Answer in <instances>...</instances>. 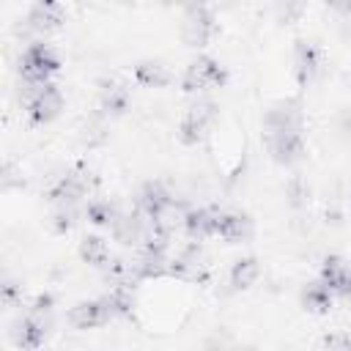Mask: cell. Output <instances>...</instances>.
Listing matches in <instances>:
<instances>
[{
    "mask_svg": "<svg viewBox=\"0 0 351 351\" xmlns=\"http://www.w3.org/2000/svg\"><path fill=\"white\" fill-rule=\"evenodd\" d=\"M60 69V58H58V52L49 47V44H44V41H36V44H30L25 52H22V58H19V74L25 77V82H30V85H47V80L55 74Z\"/></svg>",
    "mask_w": 351,
    "mask_h": 351,
    "instance_id": "cell-1",
    "label": "cell"
},
{
    "mask_svg": "<svg viewBox=\"0 0 351 351\" xmlns=\"http://www.w3.org/2000/svg\"><path fill=\"white\" fill-rule=\"evenodd\" d=\"M225 80H228V74H225V69L219 66V60H214V58H208V55H200V58H195V60L186 66V71H184V77H181V88H184L186 93H197V90L219 88Z\"/></svg>",
    "mask_w": 351,
    "mask_h": 351,
    "instance_id": "cell-2",
    "label": "cell"
},
{
    "mask_svg": "<svg viewBox=\"0 0 351 351\" xmlns=\"http://www.w3.org/2000/svg\"><path fill=\"white\" fill-rule=\"evenodd\" d=\"M214 118H217V104H214V101H208V99L195 101V104L186 110L184 121H181V129H178L181 143H184V145H197V143L206 137V129L214 123Z\"/></svg>",
    "mask_w": 351,
    "mask_h": 351,
    "instance_id": "cell-3",
    "label": "cell"
},
{
    "mask_svg": "<svg viewBox=\"0 0 351 351\" xmlns=\"http://www.w3.org/2000/svg\"><path fill=\"white\" fill-rule=\"evenodd\" d=\"M266 145L274 162L280 165H293L304 156V137L302 129H277L266 132Z\"/></svg>",
    "mask_w": 351,
    "mask_h": 351,
    "instance_id": "cell-4",
    "label": "cell"
},
{
    "mask_svg": "<svg viewBox=\"0 0 351 351\" xmlns=\"http://www.w3.org/2000/svg\"><path fill=\"white\" fill-rule=\"evenodd\" d=\"M214 33V16L206 5H189L181 19V38L186 47H206Z\"/></svg>",
    "mask_w": 351,
    "mask_h": 351,
    "instance_id": "cell-5",
    "label": "cell"
},
{
    "mask_svg": "<svg viewBox=\"0 0 351 351\" xmlns=\"http://www.w3.org/2000/svg\"><path fill=\"white\" fill-rule=\"evenodd\" d=\"M60 110H63V93L52 82L41 85L27 101V118L33 123H49V121H55L60 115Z\"/></svg>",
    "mask_w": 351,
    "mask_h": 351,
    "instance_id": "cell-6",
    "label": "cell"
},
{
    "mask_svg": "<svg viewBox=\"0 0 351 351\" xmlns=\"http://www.w3.org/2000/svg\"><path fill=\"white\" fill-rule=\"evenodd\" d=\"M321 69V49L313 41H296L293 47V74L299 85L313 82V77Z\"/></svg>",
    "mask_w": 351,
    "mask_h": 351,
    "instance_id": "cell-7",
    "label": "cell"
},
{
    "mask_svg": "<svg viewBox=\"0 0 351 351\" xmlns=\"http://www.w3.org/2000/svg\"><path fill=\"white\" fill-rule=\"evenodd\" d=\"M110 321V310L104 304V299H88V302H80L69 310V324L74 329H93V326H101Z\"/></svg>",
    "mask_w": 351,
    "mask_h": 351,
    "instance_id": "cell-8",
    "label": "cell"
},
{
    "mask_svg": "<svg viewBox=\"0 0 351 351\" xmlns=\"http://www.w3.org/2000/svg\"><path fill=\"white\" fill-rule=\"evenodd\" d=\"M217 236L228 244H241L252 236V219L239 211H222L217 214Z\"/></svg>",
    "mask_w": 351,
    "mask_h": 351,
    "instance_id": "cell-9",
    "label": "cell"
},
{
    "mask_svg": "<svg viewBox=\"0 0 351 351\" xmlns=\"http://www.w3.org/2000/svg\"><path fill=\"white\" fill-rule=\"evenodd\" d=\"M148 233H151V225L140 214H121L118 222L112 225L115 241H121L126 247H137V244L143 247V241L148 239Z\"/></svg>",
    "mask_w": 351,
    "mask_h": 351,
    "instance_id": "cell-10",
    "label": "cell"
},
{
    "mask_svg": "<svg viewBox=\"0 0 351 351\" xmlns=\"http://www.w3.org/2000/svg\"><path fill=\"white\" fill-rule=\"evenodd\" d=\"M165 274H170V258L165 255V250H143L132 261V277L137 280H154Z\"/></svg>",
    "mask_w": 351,
    "mask_h": 351,
    "instance_id": "cell-11",
    "label": "cell"
},
{
    "mask_svg": "<svg viewBox=\"0 0 351 351\" xmlns=\"http://www.w3.org/2000/svg\"><path fill=\"white\" fill-rule=\"evenodd\" d=\"M44 337H47V321L41 315H36V313H30V315H25L22 321L14 324V343L19 348L33 351V348H38L44 343Z\"/></svg>",
    "mask_w": 351,
    "mask_h": 351,
    "instance_id": "cell-12",
    "label": "cell"
},
{
    "mask_svg": "<svg viewBox=\"0 0 351 351\" xmlns=\"http://www.w3.org/2000/svg\"><path fill=\"white\" fill-rule=\"evenodd\" d=\"M140 211L148 217V219H156L162 211H167L173 206V197L170 192L159 184V181H148L143 189H140Z\"/></svg>",
    "mask_w": 351,
    "mask_h": 351,
    "instance_id": "cell-13",
    "label": "cell"
},
{
    "mask_svg": "<svg viewBox=\"0 0 351 351\" xmlns=\"http://www.w3.org/2000/svg\"><path fill=\"white\" fill-rule=\"evenodd\" d=\"M85 189H88V184H85L80 176H63V178H58V181L49 186L47 197H49L58 208H63V206H74V203L85 195Z\"/></svg>",
    "mask_w": 351,
    "mask_h": 351,
    "instance_id": "cell-14",
    "label": "cell"
},
{
    "mask_svg": "<svg viewBox=\"0 0 351 351\" xmlns=\"http://www.w3.org/2000/svg\"><path fill=\"white\" fill-rule=\"evenodd\" d=\"M184 230L189 239L200 241V239H208L217 233V214H211L208 208H189L184 214Z\"/></svg>",
    "mask_w": 351,
    "mask_h": 351,
    "instance_id": "cell-15",
    "label": "cell"
},
{
    "mask_svg": "<svg viewBox=\"0 0 351 351\" xmlns=\"http://www.w3.org/2000/svg\"><path fill=\"white\" fill-rule=\"evenodd\" d=\"M27 25H30L33 30H41V33L60 27V25H63V5H58V3H44V0L36 3V5L30 8V14H27Z\"/></svg>",
    "mask_w": 351,
    "mask_h": 351,
    "instance_id": "cell-16",
    "label": "cell"
},
{
    "mask_svg": "<svg viewBox=\"0 0 351 351\" xmlns=\"http://www.w3.org/2000/svg\"><path fill=\"white\" fill-rule=\"evenodd\" d=\"M99 107L104 115H123L129 110V90L121 82H101Z\"/></svg>",
    "mask_w": 351,
    "mask_h": 351,
    "instance_id": "cell-17",
    "label": "cell"
},
{
    "mask_svg": "<svg viewBox=\"0 0 351 351\" xmlns=\"http://www.w3.org/2000/svg\"><path fill=\"white\" fill-rule=\"evenodd\" d=\"M134 80L145 88H165V85H170L173 74L162 60H140L134 66Z\"/></svg>",
    "mask_w": 351,
    "mask_h": 351,
    "instance_id": "cell-18",
    "label": "cell"
},
{
    "mask_svg": "<svg viewBox=\"0 0 351 351\" xmlns=\"http://www.w3.org/2000/svg\"><path fill=\"white\" fill-rule=\"evenodd\" d=\"M263 126L266 132H277V129H302V112L293 104H277L263 115Z\"/></svg>",
    "mask_w": 351,
    "mask_h": 351,
    "instance_id": "cell-19",
    "label": "cell"
},
{
    "mask_svg": "<svg viewBox=\"0 0 351 351\" xmlns=\"http://www.w3.org/2000/svg\"><path fill=\"white\" fill-rule=\"evenodd\" d=\"M258 274H261L258 258L244 255V258L233 261V266H230V285H233L236 291H244V288H250V285L258 280Z\"/></svg>",
    "mask_w": 351,
    "mask_h": 351,
    "instance_id": "cell-20",
    "label": "cell"
},
{
    "mask_svg": "<svg viewBox=\"0 0 351 351\" xmlns=\"http://www.w3.org/2000/svg\"><path fill=\"white\" fill-rule=\"evenodd\" d=\"M302 304H304V310H310V313H315V315H324V313H329L332 310V291L324 285V282H310L304 291H302Z\"/></svg>",
    "mask_w": 351,
    "mask_h": 351,
    "instance_id": "cell-21",
    "label": "cell"
},
{
    "mask_svg": "<svg viewBox=\"0 0 351 351\" xmlns=\"http://www.w3.org/2000/svg\"><path fill=\"white\" fill-rule=\"evenodd\" d=\"M104 304H107L110 315H132V310H134V288L129 282L112 285L110 293L104 296Z\"/></svg>",
    "mask_w": 351,
    "mask_h": 351,
    "instance_id": "cell-22",
    "label": "cell"
},
{
    "mask_svg": "<svg viewBox=\"0 0 351 351\" xmlns=\"http://www.w3.org/2000/svg\"><path fill=\"white\" fill-rule=\"evenodd\" d=\"M348 269H351V263H346L340 255H329V258H324V263H321V282L329 288V291H340V285H343V280H346V274H348Z\"/></svg>",
    "mask_w": 351,
    "mask_h": 351,
    "instance_id": "cell-23",
    "label": "cell"
},
{
    "mask_svg": "<svg viewBox=\"0 0 351 351\" xmlns=\"http://www.w3.org/2000/svg\"><path fill=\"white\" fill-rule=\"evenodd\" d=\"M80 258L90 266H107L110 263V247L101 236H85L80 241Z\"/></svg>",
    "mask_w": 351,
    "mask_h": 351,
    "instance_id": "cell-24",
    "label": "cell"
},
{
    "mask_svg": "<svg viewBox=\"0 0 351 351\" xmlns=\"http://www.w3.org/2000/svg\"><path fill=\"white\" fill-rule=\"evenodd\" d=\"M85 214H88V219H90L93 225H99V228H112V225L118 222V217H121V211H118L115 203H110V200H93V203H88Z\"/></svg>",
    "mask_w": 351,
    "mask_h": 351,
    "instance_id": "cell-25",
    "label": "cell"
},
{
    "mask_svg": "<svg viewBox=\"0 0 351 351\" xmlns=\"http://www.w3.org/2000/svg\"><path fill=\"white\" fill-rule=\"evenodd\" d=\"M74 225H77V211H74V206L55 208V214H52V228H55L58 233H69Z\"/></svg>",
    "mask_w": 351,
    "mask_h": 351,
    "instance_id": "cell-26",
    "label": "cell"
},
{
    "mask_svg": "<svg viewBox=\"0 0 351 351\" xmlns=\"http://www.w3.org/2000/svg\"><path fill=\"white\" fill-rule=\"evenodd\" d=\"M324 351H351V335L340 329L324 335Z\"/></svg>",
    "mask_w": 351,
    "mask_h": 351,
    "instance_id": "cell-27",
    "label": "cell"
},
{
    "mask_svg": "<svg viewBox=\"0 0 351 351\" xmlns=\"http://www.w3.org/2000/svg\"><path fill=\"white\" fill-rule=\"evenodd\" d=\"M16 293H19V288H16V282H11V280H5V285H3V302H5V304H11V302L16 299Z\"/></svg>",
    "mask_w": 351,
    "mask_h": 351,
    "instance_id": "cell-28",
    "label": "cell"
},
{
    "mask_svg": "<svg viewBox=\"0 0 351 351\" xmlns=\"http://www.w3.org/2000/svg\"><path fill=\"white\" fill-rule=\"evenodd\" d=\"M340 296H351V269H348V274H346V280H343V285H340V291H337Z\"/></svg>",
    "mask_w": 351,
    "mask_h": 351,
    "instance_id": "cell-29",
    "label": "cell"
}]
</instances>
